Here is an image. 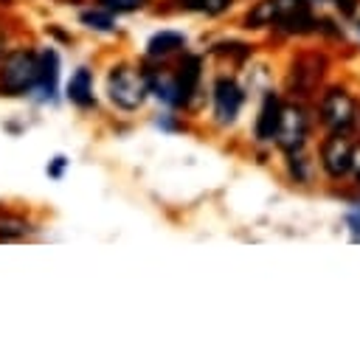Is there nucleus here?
Returning <instances> with one entry per match:
<instances>
[{"label":"nucleus","mask_w":360,"mask_h":357,"mask_svg":"<svg viewBox=\"0 0 360 357\" xmlns=\"http://www.w3.org/2000/svg\"><path fill=\"white\" fill-rule=\"evenodd\" d=\"M231 6V0H188V8L205 11V14H222Z\"/></svg>","instance_id":"nucleus-16"},{"label":"nucleus","mask_w":360,"mask_h":357,"mask_svg":"<svg viewBox=\"0 0 360 357\" xmlns=\"http://www.w3.org/2000/svg\"><path fill=\"white\" fill-rule=\"evenodd\" d=\"M278 115H281V101L276 93H267L259 110V121H256V138L259 141H273L276 126H278Z\"/></svg>","instance_id":"nucleus-9"},{"label":"nucleus","mask_w":360,"mask_h":357,"mask_svg":"<svg viewBox=\"0 0 360 357\" xmlns=\"http://www.w3.org/2000/svg\"><path fill=\"white\" fill-rule=\"evenodd\" d=\"M82 22L87 28H98V31H112V11H84L82 14Z\"/></svg>","instance_id":"nucleus-14"},{"label":"nucleus","mask_w":360,"mask_h":357,"mask_svg":"<svg viewBox=\"0 0 360 357\" xmlns=\"http://www.w3.org/2000/svg\"><path fill=\"white\" fill-rule=\"evenodd\" d=\"M39 79V56L31 51H14L0 65V93L20 96L37 87Z\"/></svg>","instance_id":"nucleus-1"},{"label":"nucleus","mask_w":360,"mask_h":357,"mask_svg":"<svg viewBox=\"0 0 360 357\" xmlns=\"http://www.w3.org/2000/svg\"><path fill=\"white\" fill-rule=\"evenodd\" d=\"M321 163L329 177H343L354 166V146L343 132H332L321 146Z\"/></svg>","instance_id":"nucleus-6"},{"label":"nucleus","mask_w":360,"mask_h":357,"mask_svg":"<svg viewBox=\"0 0 360 357\" xmlns=\"http://www.w3.org/2000/svg\"><path fill=\"white\" fill-rule=\"evenodd\" d=\"M177 87H180V96H183V104L188 101V96L194 93L197 82H200V59L197 56H186L183 65H180V73H177Z\"/></svg>","instance_id":"nucleus-12"},{"label":"nucleus","mask_w":360,"mask_h":357,"mask_svg":"<svg viewBox=\"0 0 360 357\" xmlns=\"http://www.w3.org/2000/svg\"><path fill=\"white\" fill-rule=\"evenodd\" d=\"M321 121H323L332 132H346V129H352L354 121H357V104H354V98H352L346 90H340V87L326 90L323 98H321Z\"/></svg>","instance_id":"nucleus-3"},{"label":"nucleus","mask_w":360,"mask_h":357,"mask_svg":"<svg viewBox=\"0 0 360 357\" xmlns=\"http://www.w3.org/2000/svg\"><path fill=\"white\" fill-rule=\"evenodd\" d=\"M3 48H6V37H3V31H0V56H3Z\"/></svg>","instance_id":"nucleus-19"},{"label":"nucleus","mask_w":360,"mask_h":357,"mask_svg":"<svg viewBox=\"0 0 360 357\" xmlns=\"http://www.w3.org/2000/svg\"><path fill=\"white\" fill-rule=\"evenodd\" d=\"M273 3V22L287 34H307L315 31V17L309 14L307 0H270Z\"/></svg>","instance_id":"nucleus-5"},{"label":"nucleus","mask_w":360,"mask_h":357,"mask_svg":"<svg viewBox=\"0 0 360 357\" xmlns=\"http://www.w3.org/2000/svg\"><path fill=\"white\" fill-rule=\"evenodd\" d=\"M242 90L233 79H217L214 84V112H217V121L219 124H231L236 115H239V107H242Z\"/></svg>","instance_id":"nucleus-8"},{"label":"nucleus","mask_w":360,"mask_h":357,"mask_svg":"<svg viewBox=\"0 0 360 357\" xmlns=\"http://www.w3.org/2000/svg\"><path fill=\"white\" fill-rule=\"evenodd\" d=\"M28 233V222L22 219H0V239H17Z\"/></svg>","instance_id":"nucleus-15"},{"label":"nucleus","mask_w":360,"mask_h":357,"mask_svg":"<svg viewBox=\"0 0 360 357\" xmlns=\"http://www.w3.org/2000/svg\"><path fill=\"white\" fill-rule=\"evenodd\" d=\"M307 132H309V121H307V112L295 104H287L281 107V115H278V126H276V143L284 149V152H298L307 141Z\"/></svg>","instance_id":"nucleus-4"},{"label":"nucleus","mask_w":360,"mask_h":357,"mask_svg":"<svg viewBox=\"0 0 360 357\" xmlns=\"http://www.w3.org/2000/svg\"><path fill=\"white\" fill-rule=\"evenodd\" d=\"M290 171H292V177H295V180H307L304 157H301V155H295V152H290Z\"/></svg>","instance_id":"nucleus-18"},{"label":"nucleus","mask_w":360,"mask_h":357,"mask_svg":"<svg viewBox=\"0 0 360 357\" xmlns=\"http://www.w3.org/2000/svg\"><path fill=\"white\" fill-rule=\"evenodd\" d=\"M107 93L121 110H138L149 93V79L132 67H115L107 79Z\"/></svg>","instance_id":"nucleus-2"},{"label":"nucleus","mask_w":360,"mask_h":357,"mask_svg":"<svg viewBox=\"0 0 360 357\" xmlns=\"http://www.w3.org/2000/svg\"><path fill=\"white\" fill-rule=\"evenodd\" d=\"M56 79H59V59L53 51H45L39 56V79H37V90L42 96H53L56 90Z\"/></svg>","instance_id":"nucleus-10"},{"label":"nucleus","mask_w":360,"mask_h":357,"mask_svg":"<svg viewBox=\"0 0 360 357\" xmlns=\"http://www.w3.org/2000/svg\"><path fill=\"white\" fill-rule=\"evenodd\" d=\"M68 98L79 107H90L93 104V79H90V70H76L73 79L68 82Z\"/></svg>","instance_id":"nucleus-11"},{"label":"nucleus","mask_w":360,"mask_h":357,"mask_svg":"<svg viewBox=\"0 0 360 357\" xmlns=\"http://www.w3.org/2000/svg\"><path fill=\"white\" fill-rule=\"evenodd\" d=\"M186 45V37L177 34V31H160L149 39V56H169L172 51L183 48Z\"/></svg>","instance_id":"nucleus-13"},{"label":"nucleus","mask_w":360,"mask_h":357,"mask_svg":"<svg viewBox=\"0 0 360 357\" xmlns=\"http://www.w3.org/2000/svg\"><path fill=\"white\" fill-rule=\"evenodd\" d=\"M323 67H326V59L318 56V53H307L301 59L292 62V70H290V87L301 96H307L323 76Z\"/></svg>","instance_id":"nucleus-7"},{"label":"nucleus","mask_w":360,"mask_h":357,"mask_svg":"<svg viewBox=\"0 0 360 357\" xmlns=\"http://www.w3.org/2000/svg\"><path fill=\"white\" fill-rule=\"evenodd\" d=\"M146 0H101V6L107 8V11H135V8H141Z\"/></svg>","instance_id":"nucleus-17"}]
</instances>
